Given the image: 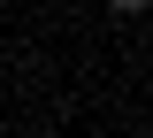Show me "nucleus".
<instances>
[{
	"label": "nucleus",
	"mask_w": 153,
	"mask_h": 138,
	"mask_svg": "<svg viewBox=\"0 0 153 138\" xmlns=\"http://www.w3.org/2000/svg\"><path fill=\"white\" fill-rule=\"evenodd\" d=\"M0 69H8V54H0Z\"/></svg>",
	"instance_id": "obj_2"
},
{
	"label": "nucleus",
	"mask_w": 153,
	"mask_h": 138,
	"mask_svg": "<svg viewBox=\"0 0 153 138\" xmlns=\"http://www.w3.org/2000/svg\"><path fill=\"white\" fill-rule=\"evenodd\" d=\"M107 8H115V16H138V8H146V0H107Z\"/></svg>",
	"instance_id": "obj_1"
}]
</instances>
